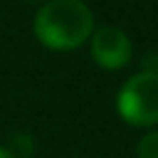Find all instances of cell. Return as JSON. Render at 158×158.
Masks as SVG:
<instances>
[{
  "mask_svg": "<svg viewBox=\"0 0 158 158\" xmlns=\"http://www.w3.org/2000/svg\"><path fill=\"white\" fill-rule=\"evenodd\" d=\"M7 151H10L14 158H26L30 151H33V142H30L28 135L16 133V135H12V142H10V147H7Z\"/></svg>",
  "mask_w": 158,
  "mask_h": 158,
  "instance_id": "4",
  "label": "cell"
},
{
  "mask_svg": "<svg viewBox=\"0 0 158 158\" xmlns=\"http://www.w3.org/2000/svg\"><path fill=\"white\" fill-rule=\"evenodd\" d=\"M0 158H14V156H12V153L7 151L5 147H0Z\"/></svg>",
  "mask_w": 158,
  "mask_h": 158,
  "instance_id": "6",
  "label": "cell"
},
{
  "mask_svg": "<svg viewBox=\"0 0 158 158\" xmlns=\"http://www.w3.org/2000/svg\"><path fill=\"white\" fill-rule=\"evenodd\" d=\"M35 35L56 51L77 49L93 33V12L81 0H47L35 14Z\"/></svg>",
  "mask_w": 158,
  "mask_h": 158,
  "instance_id": "1",
  "label": "cell"
},
{
  "mask_svg": "<svg viewBox=\"0 0 158 158\" xmlns=\"http://www.w3.org/2000/svg\"><path fill=\"white\" fill-rule=\"evenodd\" d=\"M91 56L105 70H121L128 65L130 56H133V42L121 28L105 26L93 33Z\"/></svg>",
  "mask_w": 158,
  "mask_h": 158,
  "instance_id": "3",
  "label": "cell"
},
{
  "mask_svg": "<svg viewBox=\"0 0 158 158\" xmlns=\"http://www.w3.org/2000/svg\"><path fill=\"white\" fill-rule=\"evenodd\" d=\"M116 109L126 123L135 128H151L158 123V72L142 70L121 86Z\"/></svg>",
  "mask_w": 158,
  "mask_h": 158,
  "instance_id": "2",
  "label": "cell"
},
{
  "mask_svg": "<svg viewBox=\"0 0 158 158\" xmlns=\"http://www.w3.org/2000/svg\"><path fill=\"white\" fill-rule=\"evenodd\" d=\"M156 60H158V56H156Z\"/></svg>",
  "mask_w": 158,
  "mask_h": 158,
  "instance_id": "8",
  "label": "cell"
},
{
  "mask_svg": "<svg viewBox=\"0 0 158 158\" xmlns=\"http://www.w3.org/2000/svg\"><path fill=\"white\" fill-rule=\"evenodd\" d=\"M137 158H158V130L144 135L137 144Z\"/></svg>",
  "mask_w": 158,
  "mask_h": 158,
  "instance_id": "5",
  "label": "cell"
},
{
  "mask_svg": "<svg viewBox=\"0 0 158 158\" xmlns=\"http://www.w3.org/2000/svg\"><path fill=\"white\" fill-rule=\"evenodd\" d=\"M28 2H47V0H28Z\"/></svg>",
  "mask_w": 158,
  "mask_h": 158,
  "instance_id": "7",
  "label": "cell"
}]
</instances>
